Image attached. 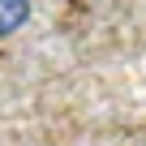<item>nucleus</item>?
Instances as JSON below:
<instances>
[{
    "instance_id": "f257e3e1",
    "label": "nucleus",
    "mask_w": 146,
    "mask_h": 146,
    "mask_svg": "<svg viewBox=\"0 0 146 146\" xmlns=\"http://www.w3.org/2000/svg\"><path fill=\"white\" fill-rule=\"evenodd\" d=\"M30 22V0H0V39L17 35Z\"/></svg>"
}]
</instances>
